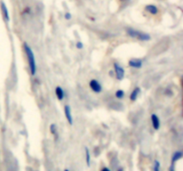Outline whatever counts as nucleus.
<instances>
[{
  "label": "nucleus",
  "instance_id": "nucleus-17",
  "mask_svg": "<svg viewBox=\"0 0 183 171\" xmlns=\"http://www.w3.org/2000/svg\"><path fill=\"white\" fill-rule=\"evenodd\" d=\"M76 48L79 49V50L82 49V48H83V43L81 42V41H78V42L76 43Z\"/></svg>",
  "mask_w": 183,
  "mask_h": 171
},
{
  "label": "nucleus",
  "instance_id": "nucleus-4",
  "mask_svg": "<svg viewBox=\"0 0 183 171\" xmlns=\"http://www.w3.org/2000/svg\"><path fill=\"white\" fill-rule=\"evenodd\" d=\"M89 87L96 94L101 93L102 92V89H103V87H102L101 84L99 83V81H97V79H95V78L91 79V80L89 81Z\"/></svg>",
  "mask_w": 183,
  "mask_h": 171
},
{
  "label": "nucleus",
  "instance_id": "nucleus-3",
  "mask_svg": "<svg viewBox=\"0 0 183 171\" xmlns=\"http://www.w3.org/2000/svg\"><path fill=\"white\" fill-rule=\"evenodd\" d=\"M113 67H114V72H115V77L118 80H122L123 78H124V69L117 62H114L113 63Z\"/></svg>",
  "mask_w": 183,
  "mask_h": 171
},
{
  "label": "nucleus",
  "instance_id": "nucleus-11",
  "mask_svg": "<svg viewBox=\"0 0 183 171\" xmlns=\"http://www.w3.org/2000/svg\"><path fill=\"white\" fill-rule=\"evenodd\" d=\"M183 154L180 151H177L175 152L173 156H171V164H175L178 161H180V159L182 158Z\"/></svg>",
  "mask_w": 183,
  "mask_h": 171
},
{
  "label": "nucleus",
  "instance_id": "nucleus-18",
  "mask_svg": "<svg viewBox=\"0 0 183 171\" xmlns=\"http://www.w3.org/2000/svg\"><path fill=\"white\" fill-rule=\"evenodd\" d=\"M175 164H171V167L169 168L168 171H175Z\"/></svg>",
  "mask_w": 183,
  "mask_h": 171
},
{
  "label": "nucleus",
  "instance_id": "nucleus-21",
  "mask_svg": "<svg viewBox=\"0 0 183 171\" xmlns=\"http://www.w3.org/2000/svg\"><path fill=\"white\" fill-rule=\"evenodd\" d=\"M117 171H123V168H118Z\"/></svg>",
  "mask_w": 183,
  "mask_h": 171
},
{
  "label": "nucleus",
  "instance_id": "nucleus-22",
  "mask_svg": "<svg viewBox=\"0 0 183 171\" xmlns=\"http://www.w3.org/2000/svg\"><path fill=\"white\" fill-rule=\"evenodd\" d=\"M64 171H70L69 169H64Z\"/></svg>",
  "mask_w": 183,
  "mask_h": 171
},
{
  "label": "nucleus",
  "instance_id": "nucleus-23",
  "mask_svg": "<svg viewBox=\"0 0 183 171\" xmlns=\"http://www.w3.org/2000/svg\"><path fill=\"white\" fill-rule=\"evenodd\" d=\"M121 1H124V0H121Z\"/></svg>",
  "mask_w": 183,
  "mask_h": 171
},
{
  "label": "nucleus",
  "instance_id": "nucleus-19",
  "mask_svg": "<svg viewBox=\"0 0 183 171\" xmlns=\"http://www.w3.org/2000/svg\"><path fill=\"white\" fill-rule=\"evenodd\" d=\"M64 18H65L66 20H70V19L72 18V15H71V14H69V13L65 14H64Z\"/></svg>",
  "mask_w": 183,
  "mask_h": 171
},
{
  "label": "nucleus",
  "instance_id": "nucleus-15",
  "mask_svg": "<svg viewBox=\"0 0 183 171\" xmlns=\"http://www.w3.org/2000/svg\"><path fill=\"white\" fill-rule=\"evenodd\" d=\"M50 132H51V134H53V135H55L56 134V125L55 124V123H52L51 125H50Z\"/></svg>",
  "mask_w": 183,
  "mask_h": 171
},
{
  "label": "nucleus",
  "instance_id": "nucleus-5",
  "mask_svg": "<svg viewBox=\"0 0 183 171\" xmlns=\"http://www.w3.org/2000/svg\"><path fill=\"white\" fill-rule=\"evenodd\" d=\"M64 115H65V118H66L68 123H69L70 125H73V115H72L71 107L69 105L64 106Z\"/></svg>",
  "mask_w": 183,
  "mask_h": 171
},
{
  "label": "nucleus",
  "instance_id": "nucleus-10",
  "mask_svg": "<svg viewBox=\"0 0 183 171\" xmlns=\"http://www.w3.org/2000/svg\"><path fill=\"white\" fill-rule=\"evenodd\" d=\"M55 95L57 97V99H58L59 101H63L64 98V89L61 87H55Z\"/></svg>",
  "mask_w": 183,
  "mask_h": 171
},
{
  "label": "nucleus",
  "instance_id": "nucleus-13",
  "mask_svg": "<svg viewBox=\"0 0 183 171\" xmlns=\"http://www.w3.org/2000/svg\"><path fill=\"white\" fill-rule=\"evenodd\" d=\"M124 95H125V93H124V91L122 90V89H119L115 92V97L119 100L122 99L124 97Z\"/></svg>",
  "mask_w": 183,
  "mask_h": 171
},
{
  "label": "nucleus",
  "instance_id": "nucleus-12",
  "mask_svg": "<svg viewBox=\"0 0 183 171\" xmlns=\"http://www.w3.org/2000/svg\"><path fill=\"white\" fill-rule=\"evenodd\" d=\"M145 9H146V11H147L148 13L153 15H155L158 13V9H157L156 5H147Z\"/></svg>",
  "mask_w": 183,
  "mask_h": 171
},
{
  "label": "nucleus",
  "instance_id": "nucleus-7",
  "mask_svg": "<svg viewBox=\"0 0 183 171\" xmlns=\"http://www.w3.org/2000/svg\"><path fill=\"white\" fill-rule=\"evenodd\" d=\"M151 122H152L153 128L155 130H158L160 128V125H161V123H160V119L158 118L156 114L153 113L151 115Z\"/></svg>",
  "mask_w": 183,
  "mask_h": 171
},
{
  "label": "nucleus",
  "instance_id": "nucleus-16",
  "mask_svg": "<svg viewBox=\"0 0 183 171\" xmlns=\"http://www.w3.org/2000/svg\"><path fill=\"white\" fill-rule=\"evenodd\" d=\"M160 167H161L160 162L158 161H155V162H154V171H160Z\"/></svg>",
  "mask_w": 183,
  "mask_h": 171
},
{
  "label": "nucleus",
  "instance_id": "nucleus-8",
  "mask_svg": "<svg viewBox=\"0 0 183 171\" xmlns=\"http://www.w3.org/2000/svg\"><path fill=\"white\" fill-rule=\"evenodd\" d=\"M140 92H141V90H140V88H139V87H135V88L132 90V92L131 93V95H130V100H131V102L136 101L137 98H138V96H139V95L140 94Z\"/></svg>",
  "mask_w": 183,
  "mask_h": 171
},
{
  "label": "nucleus",
  "instance_id": "nucleus-20",
  "mask_svg": "<svg viewBox=\"0 0 183 171\" xmlns=\"http://www.w3.org/2000/svg\"><path fill=\"white\" fill-rule=\"evenodd\" d=\"M101 171H111V170H110V168H108L106 167V168H103L101 169Z\"/></svg>",
  "mask_w": 183,
  "mask_h": 171
},
{
  "label": "nucleus",
  "instance_id": "nucleus-9",
  "mask_svg": "<svg viewBox=\"0 0 183 171\" xmlns=\"http://www.w3.org/2000/svg\"><path fill=\"white\" fill-rule=\"evenodd\" d=\"M1 9H2V13H3V17L4 20L6 21H10V15H9V12H8V9L6 5V4L4 2H1Z\"/></svg>",
  "mask_w": 183,
  "mask_h": 171
},
{
  "label": "nucleus",
  "instance_id": "nucleus-1",
  "mask_svg": "<svg viewBox=\"0 0 183 171\" xmlns=\"http://www.w3.org/2000/svg\"><path fill=\"white\" fill-rule=\"evenodd\" d=\"M23 47H24V51H25L27 59L29 62V68H30V74L32 76H34V75H36V72H37V64H36L35 55H34V53H33L31 47L26 42L23 44Z\"/></svg>",
  "mask_w": 183,
  "mask_h": 171
},
{
  "label": "nucleus",
  "instance_id": "nucleus-14",
  "mask_svg": "<svg viewBox=\"0 0 183 171\" xmlns=\"http://www.w3.org/2000/svg\"><path fill=\"white\" fill-rule=\"evenodd\" d=\"M85 153H86V163H87V166L89 167L90 166V153L88 148L85 149Z\"/></svg>",
  "mask_w": 183,
  "mask_h": 171
},
{
  "label": "nucleus",
  "instance_id": "nucleus-2",
  "mask_svg": "<svg viewBox=\"0 0 183 171\" xmlns=\"http://www.w3.org/2000/svg\"><path fill=\"white\" fill-rule=\"evenodd\" d=\"M128 35L131 38H138L141 41H149L151 39V37L149 34L139 31V30H137L135 29H131V28H128L126 30Z\"/></svg>",
  "mask_w": 183,
  "mask_h": 171
},
{
  "label": "nucleus",
  "instance_id": "nucleus-6",
  "mask_svg": "<svg viewBox=\"0 0 183 171\" xmlns=\"http://www.w3.org/2000/svg\"><path fill=\"white\" fill-rule=\"evenodd\" d=\"M129 66L131 68H134V69H140L143 65V62L140 59H131L128 62Z\"/></svg>",
  "mask_w": 183,
  "mask_h": 171
}]
</instances>
